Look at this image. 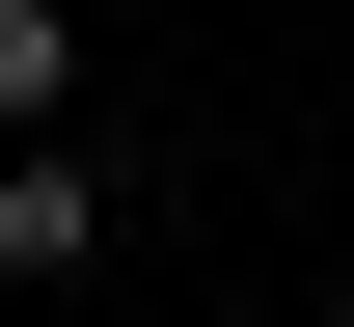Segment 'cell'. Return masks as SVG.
<instances>
[{
  "label": "cell",
  "instance_id": "cell-1",
  "mask_svg": "<svg viewBox=\"0 0 354 327\" xmlns=\"http://www.w3.org/2000/svg\"><path fill=\"white\" fill-rule=\"evenodd\" d=\"M109 137H0V300H55V273H109Z\"/></svg>",
  "mask_w": 354,
  "mask_h": 327
},
{
  "label": "cell",
  "instance_id": "cell-2",
  "mask_svg": "<svg viewBox=\"0 0 354 327\" xmlns=\"http://www.w3.org/2000/svg\"><path fill=\"white\" fill-rule=\"evenodd\" d=\"M0 137H82V0H0Z\"/></svg>",
  "mask_w": 354,
  "mask_h": 327
}]
</instances>
